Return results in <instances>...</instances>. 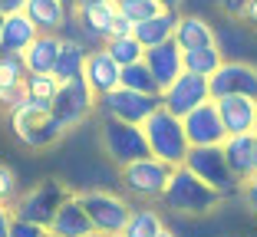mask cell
I'll use <instances>...</instances> for the list:
<instances>
[{"label": "cell", "mask_w": 257, "mask_h": 237, "mask_svg": "<svg viewBox=\"0 0 257 237\" xmlns=\"http://www.w3.org/2000/svg\"><path fill=\"white\" fill-rule=\"evenodd\" d=\"M56 53H60V33H37V40L23 50V60L30 73H53Z\"/></svg>", "instance_id": "cell-24"}, {"label": "cell", "mask_w": 257, "mask_h": 237, "mask_svg": "<svg viewBox=\"0 0 257 237\" xmlns=\"http://www.w3.org/2000/svg\"><path fill=\"white\" fill-rule=\"evenodd\" d=\"M69 10L73 7L63 0H27L23 4V14L37 23L40 33H60L69 20Z\"/></svg>", "instance_id": "cell-20"}, {"label": "cell", "mask_w": 257, "mask_h": 237, "mask_svg": "<svg viewBox=\"0 0 257 237\" xmlns=\"http://www.w3.org/2000/svg\"><path fill=\"white\" fill-rule=\"evenodd\" d=\"M162 204L175 214H188V217H201V214H211L214 207L221 204V194L214 191L208 181L195 175L188 165H178L168 178V188L162 191Z\"/></svg>", "instance_id": "cell-2"}, {"label": "cell", "mask_w": 257, "mask_h": 237, "mask_svg": "<svg viewBox=\"0 0 257 237\" xmlns=\"http://www.w3.org/2000/svg\"><path fill=\"white\" fill-rule=\"evenodd\" d=\"M165 230V221H162L159 211L152 207H132L125 227H122V237H159Z\"/></svg>", "instance_id": "cell-25"}, {"label": "cell", "mask_w": 257, "mask_h": 237, "mask_svg": "<svg viewBox=\"0 0 257 237\" xmlns=\"http://www.w3.org/2000/svg\"><path fill=\"white\" fill-rule=\"evenodd\" d=\"M159 4H162V7H165V10H178V7H182V4H185V0H159Z\"/></svg>", "instance_id": "cell-39"}, {"label": "cell", "mask_w": 257, "mask_h": 237, "mask_svg": "<svg viewBox=\"0 0 257 237\" xmlns=\"http://www.w3.org/2000/svg\"><path fill=\"white\" fill-rule=\"evenodd\" d=\"M17 198V171L0 165V204H10Z\"/></svg>", "instance_id": "cell-32"}, {"label": "cell", "mask_w": 257, "mask_h": 237, "mask_svg": "<svg viewBox=\"0 0 257 237\" xmlns=\"http://www.w3.org/2000/svg\"><path fill=\"white\" fill-rule=\"evenodd\" d=\"M178 10H159L155 17H149V20L136 23V40L149 50V46H159L165 43V40L175 37V27H178Z\"/></svg>", "instance_id": "cell-23"}, {"label": "cell", "mask_w": 257, "mask_h": 237, "mask_svg": "<svg viewBox=\"0 0 257 237\" xmlns=\"http://www.w3.org/2000/svg\"><path fill=\"white\" fill-rule=\"evenodd\" d=\"M112 53V60L119 63V66H128V63H139L145 56V46L136 40V33H128V37H109L106 43H102Z\"/></svg>", "instance_id": "cell-28"}, {"label": "cell", "mask_w": 257, "mask_h": 237, "mask_svg": "<svg viewBox=\"0 0 257 237\" xmlns=\"http://www.w3.org/2000/svg\"><path fill=\"white\" fill-rule=\"evenodd\" d=\"M182 53H185V69H188V73H198V76H211L214 69L224 63L218 43L214 46H198V50H182Z\"/></svg>", "instance_id": "cell-26"}, {"label": "cell", "mask_w": 257, "mask_h": 237, "mask_svg": "<svg viewBox=\"0 0 257 237\" xmlns=\"http://www.w3.org/2000/svg\"><path fill=\"white\" fill-rule=\"evenodd\" d=\"M244 20H247L250 27L257 30V0H250V7H247V17H244Z\"/></svg>", "instance_id": "cell-37"}, {"label": "cell", "mask_w": 257, "mask_h": 237, "mask_svg": "<svg viewBox=\"0 0 257 237\" xmlns=\"http://www.w3.org/2000/svg\"><path fill=\"white\" fill-rule=\"evenodd\" d=\"M63 4H69V7H73V4H76V0H63Z\"/></svg>", "instance_id": "cell-44"}, {"label": "cell", "mask_w": 257, "mask_h": 237, "mask_svg": "<svg viewBox=\"0 0 257 237\" xmlns=\"http://www.w3.org/2000/svg\"><path fill=\"white\" fill-rule=\"evenodd\" d=\"M112 237H122V234H112Z\"/></svg>", "instance_id": "cell-45"}, {"label": "cell", "mask_w": 257, "mask_h": 237, "mask_svg": "<svg viewBox=\"0 0 257 237\" xmlns=\"http://www.w3.org/2000/svg\"><path fill=\"white\" fill-rule=\"evenodd\" d=\"M50 237H53V234H50Z\"/></svg>", "instance_id": "cell-46"}, {"label": "cell", "mask_w": 257, "mask_h": 237, "mask_svg": "<svg viewBox=\"0 0 257 237\" xmlns=\"http://www.w3.org/2000/svg\"><path fill=\"white\" fill-rule=\"evenodd\" d=\"M69 198V191L63 188V181H40L33 184L30 191L17 194L14 201H10V211H14V217H23V221H33V224H43V227H50V221H53V214L60 211V204Z\"/></svg>", "instance_id": "cell-7"}, {"label": "cell", "mask_w": 257, "mask_h": 237, "mask_svg": "<svg viewBox=\"0 0 257 237\" xmlns=\"http://www.w3.org/2000/svg\"><path fill=\"white\" fill-rule=\"evenodd\" d=\"M162 106V96H149V92H136V89H125V86H115L112 92L99 96L96 109L109 119H122V122H136L142 125L155 109Z\"/></svg>", "instance_id": "cell-8"}, {"label": "cell", "mask_w": 257, "mask_h": 237, "mask_svg": "<svg viewBox=\"0 0 257 237\" xmlns=\"http://www.w3.org/2000/svg\"><path fill=\"white\" fill-rule=\"evenodd\" d=\"M175 165L155 158V155H145V158H136L119 168V181L132 198L139 201H159L162 191L168 188V178H172Z\"/></svg>", "instance_id": "cell-4"}, {"label": "cell", "mask_w": 257, "mask_h": 237, "mask_svg": "<svg viewBox=\"0 0 257 237\" xmlns=\"http://www.w3.org/2000/svg\"><path fill=\"white\" fill-rule=\"evenodd\" d=\"M23 4L27 0H0V10L4 14H17V10H23Z\"/></svg>", "instance_id": "cell-36"}, {"label": "cell", "mask_w": 257, "mask_h": 237, "mask_svg": "<svg viewBox=\"0 0 257 237\" xmlns=\"http://www.w3.org/2000/svg\"><path fill=\"white\" fill-rule=\"evenodd\" d=\"M7 119H10V132H14L17 142L27 148H37V152L40 148H53L69 132L53 115V109L37 99H23L20 106H14L7 112Z\"/></svg>", "instance_id": "cell-1"}, {"label": "cell", "mask_w": 257, "mask_h": 237, "mask_svg": "<svg viewBox=\"0 0 257 237\" xmlns=\"http://www.w3.org/2000/svg\"><path fill=\"white\" fill-rule=\"evenodd\" d=\"M119 86L136 89V92H149V96H162V89H159V83H155V76H152V69L145 66V60L122 66V83Z\"/></svg>", "instance_id": "cell-27"}, {"label": "cell", "mask_w": 257, "mask_h": 237, "mask_svg": "<svg viewBox=\"0 0 257 237\" xmlns=\"http://www.w3.org/2000/svg\"><path fill=\"white\" fill-rule=\"evenodd\" d=\"M254 161H257V142H254Z\"/></svg>", "instance_id": "cell-43"}, {"label": "cell", "mask_w": 257, "mask_h": 237, "mask_svg": "<svg viewBox=\"0 0 257 237\" xmlns=\"http://www.w3.org/2000/svg\"><path fill=\"white\" fill-rule=\"evenodd\" d=\"M83 79L89 83V89L96 96H106V92H112L122 83V66L112 60V53H109L106 46H92L89 56H86Z\"/></svg>", "instance_id": "cell-14"}, {"label": "cell", "mask_w": 257, "mask_h": 237, "mask_svg": "<svg viewBox=\"0 0 257 237\" xmlns=\"http://www.w3.org/2000/svg\"><path fill=\"white\" fill-rule=\"evenodd\" d=\"M185 165L201 181L211 184L221 198H231V194L241 191V181L234 178V171L227 168V158L221 152V145H191L188 155H185Z\"/></svg>", "instance_id": "cell-6"}, {"label": "cell", "mask_w": 257, "mask_h": 237, "mask_svg": "<svg viewBox=\"0 0 257 237\" xmlns=\"http://www.w3.org/2000/svg\"><path fill=\"white\" fill-rule=\"evenodd\" d=\"M10 224H14V211L0 204V237H10Z\"/></svg>", "instance_id": "cell-35"}, {"label": "cell", "mask_w": 257, "mask_h": 237, "mask_svg": "<svg viewBox=\"0 0 257 237\" xmlns=\"http://www.w3.org/2000/svg\"><path fill=\"white\" fill-rule=\"evenodd\" d=\"M23 89H27V99H37V102H53L56 89H60V79L53 73H27L23 79Z\"/></svg>", "instance_id": "cell-29"}, {"label": "cell", "mask_w": 257, "mask_h": 237, "mask_svg": "<svg viewBox=\"0 0 257 237\" xmlns=\"http://www.w3.org/2000/svg\"><path fill=\"white\" fill-rule=\"evenodd\" d=\"M182 122H185V135H188L191 145H221L227 138V129L221 122V112L214 99L195 106L188 115H182Z\"/></svg>", "instance_id": "cell-13"}, {"label": "cell", "mask_w": 257, "mask_h": 237, "mask_svg": "<svg viewBox=\"0 0 257 237\" xmlns=\"http://www.w3.org/2000/svg\"><path fill=\"white\" fill-rule=\"evenodd\" d=\"M37 23L30 17L17 10V14L4 17V27H0V53H23L27 46L37 40Z\"/></svg>", "instance_id": "cell-19"}, {"label": "cell", "mask_w": 257, "mask_h": 237, "mask_svg": "<svg viewBox=\"0 0 257 237\" xmlns=\"http://www.w3.org/2000/svg\"><path fill=\"white\" fill-rule=\"evenodd\" d=\"M142 60H145V66L152 69L159 89H165L168 83H175V76L185 73V53H182V46L175 43V40H165V43H159V46H149Z\"/></svg>", "instance_id": "cell-15"}, {"label": "cell", "mask_w": 257, "mask_h": 237, "mask_svg": "<svg viewBox=\"0 0 257 237\" xmlns=\"http://www.w3.org/2000/svg\"><path fill=\"white\" fill-rule=\"evenodd\" d=\"M218 4V10L224 17H231V20H244L247 17V7H250V0H214Z\"/></svg>", "instance_id": "cell-33"}, {"label": "cell", "mask_w": 257, "mask_h": 237, "mask_svg": "<svg viewBox=\"0 0 257 237\" xmlns=\"http://www.w3.org/2000/svg\"><path fill=\"white\" fill-rule=\"evenodd\" d=\"M4 17H7V14H4V10H0V27H4Z\"/></svg>", "instance_id": "cell-42"}, {"label": "cell", "mask_w": 257, "mask_h": 237, "mask_svg": "<svg viewBox=\"0 0 257 237\" xmlns=\"http://www.w3.org/2000/svg\"><path fill=\"white\" fill-rule=\"evenodd\" d=\"M10 237H50V227L33 224V221H23V217H14V224H10Z\"/></svg>", "instance_id": "cell-31"}, {"label": "cell", "mask_w": 257, "mask_h": 237, "mask_svg": "<svg viewBox=\"0 0 257 237\" xmlns=\"http://www.w3.org/2000/svg\"><path fill=\"white\" fill-rule=\"evenodd\" d=\"M214 102H218V112H221L227 135L257 132V99H250V96H221Z\"/></svg>", "instance_id": "cell-17"}, {"label": "cell", "mask_w": 257, "mask_h": 237, "mask_svg": "<svg viewBox=\"0 0 257 237\" xmlns=\"http://www.w3.org/2000/svg\"><path fill=\"white\" fill-rule=\"evenodd\" d=\"M89 237H106V234H99V230H92V234H89Z\"/></svg>", "instance_id": "cell-41"}, {"label": "cell", "mask_w": 257, "mask_h": 237, "mask_svg": "<svg viewBox=\"0 0 257 237\" xmlns=\"http://www.w3.org/2000/svg\"><path fill=\"white\" fill-rule=\"evenodd\" d=\"M241 194H244V204L250 207V214L257 217V175H250L247 181L241 184Z\"/></svg>", "instance_id": "cell-34"}, {"label": "cell", "mask_w": 257, "mask_h": 237, "mask_svg": "<svg viewBox=\"0 0 257 237\" xmlns=\"http://www.w3.org/2000/svg\"><path fill=\"white\" fill-rule=\"evenodd\" d=\"M208 89H211V99H221V96H250V99H257V66H250L244 60H224L208 76Z\"/></svg>", "instance_id": "cell-11"}, {"label": "cell", "mask_w": 257, "mask_h": 237, "mask_svg": "<svg viewBox=\"0 0 257 237\" xmlns=\"http://www.w3.org/2000/svg\"><path fill=\"white\" fill-rule=\"evenodd\" d=\"M86 204V214H89L92 227L99 230V234H122V227H125L128 214H132V204H128L125 198H119V194L112 191H86L79 194Z\"/></svg>", "instance_id": "cell-10"}, {"label": "cell", "mask_w": 257, "mask_h": 237, "mask_svg": "<svg viewBox=\"0 0 257 237\" xmlns=\"http://www.w3.org/2000/svg\"><path fill=\"white\" fill-rule=\"evenodd\" d=\"M115 7L132 23H142V20H149V17H155L159 10H165L159 0H115Z\"/></svg>", "instance_id": "cell-30"}, {"label": "cell", "mask_w": 257, "mask_h": 237, "mask_svg": "<svg viewBox=\"0 0 257 237\" xmlns=\"http://www.w3.org/2000/svg\"><path fill=\"white\" fill-rule=\"evenodd\" d=\"M142 132H145V142H149V152L155 155V158L168 161L175 168L185 165V155H188L191 142H188V135H185V122L175 112H168L165 106H159L142 122Z\"/></svg>", "instance_id": "cell-3"}, {"label": "cell", "mask_w": 257, "mask_h": 237, "mask_svg": "<svg viewBox=\"0 0 257 237\" xmlns=\"http://www.w3.org/2000/svg\"><path fill=\"white\" fill-rule=\"evenodd\" d=\"M92 221L89 214H86V204L79 194H69L66 201L60 204V211L53 214V221H50V234L53 237H89L92 234Z\"/></svg>", "instance_id": "cell-16"}, {"label": "cell", "mask_w": 257, "mask_h": 237, "mask_svg": "<svg viewBox=\"0 0 257 237\" xmlns=\"http://www.w3.org/2000/svg\"><path fill=\"white\" fill-rule=\"evenodd\" d=\"M175 43L182 46V50H198V46H214L218 43V33H214V27L204 17H178V27H175Z\"/></svg>", "instance_id": "cell-22"}, {"label": "cell", "mask_w": 257, "mask_h": 237, "mask_svg": "<svg viewBox=\"0 0 257 237\" xmlns=\"http://www.w3.org/2000/svg\"><path fill=\"white\" fill-rule=\"evenodd\" d=\"M86 56H89V46L76 37H63L60 33V53H56V66H53V76L60 79H73V76H83L86 69Z\"/></svg>", "instance_id": "cell-21"}, {"label": "cell", "mask_w": 257, "mask_h": 237, "mask_svg": "<svg viewBox=\"0 0 257 237\" xmlns=\"http://www.w3.org/2000/svg\"><path fill=\"white\" fill-rule=\"evenodd\" d=\"M96 99L99 96L89 89V83H86L83 76H73V79H63L60 83L50 109H53V115L66 125V129H76V125L86 122V115L96 109Z\"/></svg>", "instance_id": "cell-9"}, {"label": "cell", "mask_w": 257, "mask_h": 237, "mask_svg": "<svg viewBox=\"0 0 257 237\" xmlns=\"http://www.w3.org/2000/svg\"><path fill=\"white\" fill-rule=\"evenodd\" d=\"M159 237H178V234H175V230H168V227H165V230H162Z\"/></svg>", "instance_id": "cell-40"}, {"label": "cell", "mask_w": 257, "mask_h": 237, "mask_svg": "<svg viewBox=\"0 0 257 237\" xmlns=\"http://www.w3.org/2000/svg\"><path fill=\"white\" fill-rule=\"evenodd\" d=\"M254 142L257 132H241V135H227L221 142V152L227 158V168L234 171L237 181H247L250 175H257V161H254Z\"/></svg>", "instance_id": "cell-18"}, {"label": "cell", "mask_w": 257, "mask_h": 237, "mask_svg": "<svg viewBox=\"0 0 257 237\" xmlns=\"http://www.w3.org/2000/svg\"><path fill=\"white\" fill-rule=\"evenodd\" d=\"M99 142H102V152L109 155V161H115L119 168L128 165V161H136V158L152 155L142 125L122 122V119H109V115L102 119V125H99Z\"/></svg>", "instance_id": "cell-5"}, {"label": "cell", "mask_w": 257, "mask_h": 237, "mask_svg": "<svg viewBox=\"0 0 257 237\" xmlns=\"http://www.w3.org/2000/svg\"><path fill=\"white\" fill-rule=\"evenodd\" d=\"M211 99V89H208V76H198V73H188L185 69L182 76H175V83H168L162 89V106L168 112H175L178 119L188 115L195 106Z\"/></svg>", "instance_id": "cell-12"}, {"label": "cell", "mask_w": 257, "mask_h": 237, "mask_svg": "<svg viewBox=\"0 0 257 237\" xmlns=\"http://www.w3.org/2000/svg\"><path fill=\"white\" fill-rule=\"evenodd\" d=\"M96 4H106V0H76L73 10H86V7H96Z\"/></svg>", "instance_id": "cell-38"}]
</instances>
